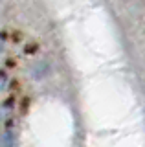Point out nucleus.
<instances>
[{
	"label": "nucleus",
	"instance_id": "obj_1",
	"mask_svg": "<svg viewBox=\"0 0 145 147\" xmlns=\"http://www.w3.org/2000/svg\"><path fill=\"white\" fill-rule=\"evenodd\" d=\"M2 50H4V40L0 39V53H2Z\"/></svg>",
	"mask_w": 145,
	"mask_h": 147
}]
</instances>
